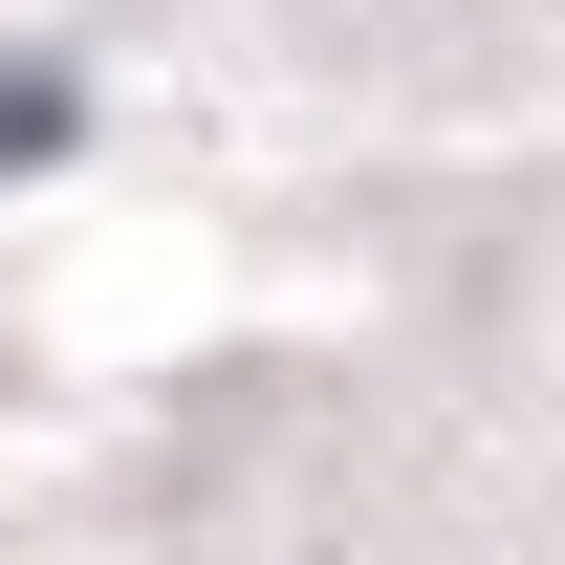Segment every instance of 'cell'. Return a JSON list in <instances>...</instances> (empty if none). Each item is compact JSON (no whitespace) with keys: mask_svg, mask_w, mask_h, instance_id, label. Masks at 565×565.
<instances>
[{"mask_svg":"<svg viewBox=\"0 0 565 565\" xmlns=\"http://www.w3.org/2000/svg\"><path fill=\"white\" fill-rule=\"evenodd\" d=\"M44 131H66V87H0V152H44Z\"/></svg>","mask_w":565,"mask_h":565,"instance_id":"6da1fadb","label":"cell"}]
</instances>
